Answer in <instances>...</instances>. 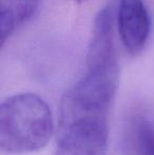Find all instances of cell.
Here are the masks:
<instances>
[{"label":"cell","instance_id":"cell-2","mask_svg":"<svg viewBox=\"0 0 154 155\" xmlns=\"http://www.w3.org/2000/svg\"><path fill=\"white\" fill-rule=\"evenodd\" d=\"M108 119L84 118L58 123L54 155H107Z\"/></svg>","mask_w":154,"mask_h":155},{"label":"cell","instance_id":"cell-1","mask_svg":"<svg viewBox=\"0 0 154 155\" xmlns=\"http://www.w3.org/2000/svg\"><path fill=\"white\" fill-rule=\"evenodd\" d=\"M47 102L32 93L16 94L0 107V147L8 153H31L47 146L53 134Z\"/></svg>","mask_w":154,"mask_h":155},{"label":"cell","instance_id":"cell-5","mask_svg":"<svg viewBox=\"0 0 154 155\" xmlns=\"http://www.w3.org/2000/svg\"><path fill=\"white\" fill-rule=\"evenodd\" d=\"M132 155H154V123L138 118L133 123L130 133Z\"/></svg>","mask_w":154,"mask_h":155},{"label":"cell","instance_id":"cell-3","mask_svg":"<svg viewBox=\"0 0 154 155\" xmlns=\"http://www.w3.org/2000/svg\"><path fill=\"white\" fill-rule=\"evenodd\" d=\"M117 27L123 48L136 56L146 47L150 35V16L143 0H119Z\"/></svg>","mask_w":154,"mask_h":155},{"label":"cell","instance_id":"cell-4","mask_svg":"<svg viewBox=\"0 0 154 155\" xmlns=\"http://www.w3.org/2000/svg\"><path fill=\"white\" fill-rule=\"evenodd\" d=\"M38 3L39 0H0L1 47L20 25L33 16Z\"/></svg>","mask_w":154,"mask_h":155},{"label":"cell","instance_id":"cell-6","mask_svg":"<svg viewBox=\"0 0 154 155\" xmlns=\"http://www.w3.org/2000/svg\"><path fill=\"white\" fill-rule=\"evenodd\" d=\"M75 1H77V2H84V1H87V0H75Z\"/></svg>","mask_w":154,"mask_h":155}]
</instances>
